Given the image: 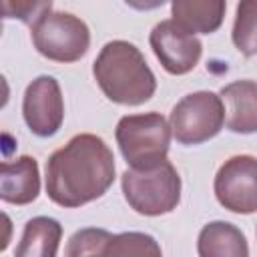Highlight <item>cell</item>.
<instances>
[{
  "label": "cell",
  "mask_w": 257,
  "mask_h": 257,
  "mask_svg": "<svg viewBox=\"0 0 257 257\" xmlns=\"http://www.w3.org/2000/svg\"><path fill=\"white\" fill-rule=\"evenodd\" d=\"M32 44L52 62H76L90 46V30L84 20L70 12L48 10L30 26Z\"/></svg>",
  "instance_id": "5b68a950"
},
{
  "label": "cell",
  "mask_w": 257,
  "mask_h": 257,
  "mask_svg": "<svg viewBox=\"0 0 257 257\" xmlns=\"http://www.w3.org/2000/svg\"><path fill=\"white\" fill-rule=\"evenodd\" d=\"M22 116L26 126L36 137H52L64 120V98L60 84L54 76L42 74L34 78L22 98Z\"/></svg>",
  "instance_id": "ba28073f"
},
{
  "label": "cell",
  "mask_w": 257,
  "mask_h": 257,
  "mask_svg": "<svg viewBox=\"0 0 257 257\" xmlns=\"http://www.w3.org/2000/svg\"><path fill=\"white\" fill-rule=\"evenodd\" d=\"M48 10H52V2H4V14L6 18L14 16L20 18L26 24H34L42 14H46Z\"/></svg>",
  "instance_id": "ac0fdd59"
},
{
  "label": "cell",
  "mask_w": 257,
  "mask_h": 257,
  "mask_svg": "<svg viewBox=\"0 0 257 257\" xmlns=\"http://www.w3.org/2000/svg\"><path fill=\"white\" fill-rule=\"evenodd\" d=\"M120 185L128 207L145 217L167 215L181 201V177L167 159L147 169H126Z\"/></svg>",
  "instance_id": "3957f363"
},
{
  "label": "cell",
  "mask_w": 257,
  "mask_h": 257,
  "mask_svg": "<svg viewBox=\"0 0 257 257\" xmlns=\"http://www.w3.org/2000/svg\"><path fill=\"white\" fill-rule=\"evenodd\" d=\"M225 102V124L231 133H257V82L243 78L225 84L219 92Z\"/></svg>",
  "instance_id": "8fae6325"
},
{
  "label": "cell",
  "mask_w": 257,
  "mask_h": 257,
  "mask_svg": "<svg viewBox=\"0 0 257 257\" xmlns=\"http://www.w3.org/2000/svg\"><path fill=\"white\" fill-rule=\"evenodd\" d=\"M112 233L98 227L78 229L66 243V257H102L104 245Z\"/></svg>",
  "instance_id": "e0dca14e"
},
{
  "label": "cell",
  "mask_w": 257,
  "mask_h": 257,
  "mask_svg": "<svg viewBox=\"0 0 257 257\" xmlns=\"http://www.w3.org/2000/svg\"><path fill=\"white\" fill-rule=\"evenodd\" d=\"M215 197L221 207L237 215L257 211V157L235 155L215 175Z\"/></svg>",
  "instance_id": "52a82bcc"
},
{
  "label": "cell",
  "mask_w": 257,
  "mask_h": 257,
  "mask_svg": "<svg viewBox=\"0 0 257 257\" xmlns=\"http://www.w3.org/2000/svg\"><path fill=\"white\" fill-rule=\"evenodd\" d=\"M102 257H163V251L153 235L124 231L108 237Z\"/></svg>",
  "instance_id": "9a60e30c"
},
{
  "label": "cell",
  "mask_w": 257,
  "mask_h": 257,
  "mask_svg": "<svg viewBox=\"0 0 257 257\" xmlns=\"http://www.w3.org/2000/svg\"><path fill=\"white\" fill-rule=\"evenodd\" d=\"M40 193L38 163L30 155L0 165V199L10 205H30Z\"/></svg>",
  "instance_id": "30bf717a"
},
{
  "label": "cell",
  "mask_w": 257,
  "mask_h": 257,
  "mask_svg": "<svg viewBox=\"0 0 257 257\" xmlns=\"http://www.w3.org/2000/svg\"><path fill=\"white\" fill-rule=\"evenodd\" d=\"M114 155L92 133L74 135L46 161V195L64 209L102 197L114 183Z\"/></svg>",
  "instance_id": "6da1fadb"
},
{
  "label": "cell",
  "mask_w": 257,
  "mask_h": 257,
  "mask_svg": "<svg viewBox=\"0 0 257 257\" xmlns=\"http://www.w3.org/2000/svg\"><path fill=\"white\" fill-rule=\"evenodd\" d=\"M231 38L241 54H257V0H245L237 4Z\"/></svg>",
  "instance_id": "2e32d148"
},
{
  "label": "cell",
  "mask_w": 257,
  "mask_h": 257,
  "mask_svg": "<svg viewBox=\"0 0 257 257\" xmlns=\"http://www.w3.org/2000/svg\"><path fill=\"white\" fill-rule=\"evenodd\" d=\"M62 239V225L52 217H32L26 221L14 257H56Z\"/></svg>",
  "instance_id": "5bb4252c"
},
{
  "label": "cell",
  "mask_w": 257,
  "mask_h": 257,
  "mask_svg": "<svg viewBox=\"0 0 257 257\" xmlns=\"http://www.w3.org/2000/svg\"><path fill=\"white\" fill-rule=\"evenodd\" d=\"M171 124L161 112L126 114L116 122L114 139L131 169H147L167 159Z\"/></svg>",
  "instance_id": "277c9868"
},
{
  "label": "cell",
  "mask_w": 257,
  "mask_h": 257,
  "mask_svg": "<svg viewBox=\"0 0 257 257\" xmlns=\"http://www.w3.org/2000/svg\"><path fill=\"white\" fill-rule=\"evenodd\" d=\"M92 74L104 96L116 104L139 106L157 90V78L143 52L126 40L106 42L92 64Z\"/></svg>",
  "instance_id": "7a4b0ae2"
},
{
  "label": "cell",
  "mask_w": 257,
  "mask_h": 257,
  "mask_svg": "<svg viewBox=\"0 0 257 257\" xmlns=\"http://www.w3.org/2000/svg\"><path fill=\"white\" fill-rule=\"evenodd\" d=\"M199 257H249L243 231L229 221L207 223L197 239Z\"/></svg>",
  "instance_id": "4fadbf2b"
},
{
  "label": "cell",
  "mask_w": 257,
  "mask_h": 257,
  "mask_svg": "<svg viewBox=\"0 0 257 257\" xmlns=\"http://www.w3.org/2000/svg\"><path fill=\"white\" fill-rule=\"evenodd\" d=\"M149 42L161 66L175 76L191 72L199 64L203 54L201 40L195 34L187 32L183 26H179L173 18L155 24Z\"/></svg>",
  "instance_id": "9c48e42d"
},
{
  "label": "cell",
  "mask_w": 257,
  "mask_h": 257,
  "mask_svg": "<svg viewBox=\"0 0 257 257\" xmlns=\"http://www.w3.org/2000/svg\"><path fill=\"white\" fill-rule=\"evenodd\" d=\"M227 2L223 0H175L173 20L191 34H211L223 24Z\"/></svg>",
  "instance_id": "7c38bea8"
},
{
  "label": "cell",
  "mask_w": 257,
  "mask_h": 257,
  "mask_svg": "<svg viewBox=\"0 0 257 257\" xmlns=\"http://www.w3.org/2000/svg\"><path fill=\"white\" fill-rule=\"evenodd\" d=\"M171 133L181 145H201L217 137L225 124V104L217 92L197 90L185 94L171 110Z\"/></svg>",
  "instance_id": "8992f818"
}]
</instances>
